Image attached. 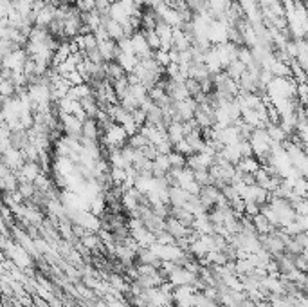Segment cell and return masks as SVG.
Instances as JSON below:
<instances>
[{"instance_id":"cell-1","label":"cell","mask_w":308,"mask_h":307,"mask_svg":"<svg viewBox=\"0 0 308 307\" xmlns=\"http://www.w3.org/2000/svg\"><path fill=\"white\" fill-rule=\"evenodd\" d=\"M97 51H99L101 58H103V62H112L115 60V54H117V42H113V40H101L97 42Z\"/></svg>"},{"instance_id":"cell-2","label":"cell","mask_w":308,"mask_h":307,"mask_svg":"<svg viewBox=\"0 0 308 307\" xmlns=\"http://www.w3.org/2000/svg\"><path fill=\"white\" fill-rule=\"evenodd\" d=\"M81 137L92 141H97L101 137V132L99 128H97V123H96L94 118H85L81 121Z\"/></svg>"},{"instance_id":"cell-3","label":"cell","mask_w":308,"mask_h":307,"mask_svg":"<svg viewBox=\"0 0 308 307\" xmlns=\"http://www.w3.org/2000/svg\"><path fill=\"white\" fill-rule=\"evenodd\" d=\"M103 67H105V76H107V80L110 82V84L115 82V80H119V78H123L126 74L125 70H123V67H121L115 60H112V62H105Z\"/></svg>"},{"instance_id":"cell-4","label":"cell","mask_w":308,"mask_h":307,"mask_svg":"<svg viewBox=\"0 0 308 307\" xmlns=\"http://www.w3.org/2000/svg\"><path fill=\"white\" fill-rule=\"evenodd\" d=\"M101 27H105V31H107L108 38L113 40V42H119L121 38H125V33H123V26L121 24H117L115 20L108 18L105 24Z\"/></svg>"},{"instance_id":"cell-5","label":"cell","mask_w":308,"mask_h":307,"mask_svg":"<svg viewBox=\"0 0 308 307\" xmlns=\"http://www.w3.org/2000/svg\"><path fill=\"white\" fill-rule=\"evenodd\" d=\"M166 137L170 141L171 145H177L178 141L184 139V128H182V123L178 121H171L168 127H166Z\"/></svg>"},{"instance_id":"cell-6","label":"cell","mask_w":308,"mask_h":307,"mask_svg":"<svg viewBox=\"0 0 308 307\" xmlns=\"http://www.w3.org/2000/svg\"><path fill=\"white\" fill-rule=\"evenodd\" d=\"M115 62L123 67V70L125 72H132V69L135 67V64H137V56L133 54V52H121L117 51V54H115Z\"/></svg>"},{"instance_id":"cell-7","label":"cell","mask_w":308,"mask_h":307,"mask_svg":"<svg viewBox=\"0 0 308 307\" xmlns=\"http://www.w3.org/2000/svg\"><path fill=\"white\" fill-rule=\"evenodd\" d=\"M78 103H80V107H81V110L85 112V116H87V118H96V114L99 112V109H97V103H96L94 94L83 96Z\"/></svg>"},{"instance_id":"cell-8","label":"cell","mask_w":308,"mask_h":307,"mask_svg":"<svg viewBox=\"0 0 308 307\" xmlns=\"http://www.w3.org/2000/svg\"><path fill=\"white\" fill-rule=\"evenodd\" d=\"M258 168H259L258 159H256L254 155H251V157H242V159L238 161V165L234 167V170H238V172L242 173H254Z\"/></svg>"},{"instance_id":"cell-9","label":"cell","mask_w":308,"mask_h":307,"mask_svg":"<svg viewBox=\"0 0 308 307\" xmlns=\"http://www.w3.org/2000/svg\"><path fill=\"white\" fill-rule=\"evenodd\" d=\"M245 65L242 64V62H240V60H233V62H231V64L227 65L226 69H224V72H226L227 76L231 78V80H234V82H238L240 80V76H242V74H243V72H245Z\"/></svg>"},{"instance_id":"cell-10","label":"cell","mask_w":308,"mask_h":307,"mask_svg":"<svg viewBox=\"0 0 308 307\" xmlns=\"http://www.w3.org/2000/svg\"><path fill=\"white\" fill-rule=\"evenodd\" d=\"M143 34H145V38H146V44H148V47H150L151 51H157V49H161V40H159L157 36V33L153 31H141Z\"/></svg>"},{"instance_id":"cell-11","label":"cell","mask_w":308,"mask_h":307,"mask_svg":"<svg viewBox=\"0 0 308 307\" xmlns=\"http://www.w3.org/2000/svg\"><path fill=\"white\" fill-rule=\"evenodd\" d=\"M153 58H155V62L159 64V67H162V69H166V67L171 64L168 51H162V49H157V51H153Z\"/></svg>"},{"instance_id":"cell-12","label":"cell","mask_w":308,"mask_h":307,"mask_svg":"<svg viewBox=\"0 0 308 307\" xmlns=\"http://www.w3.org/2000/svg\"><path fill=\"white\" fill-rule=\"evenodd\" d=\"M76 7L81 11V13H88V11H94V0H78Z\"/></svg>"},{"instance_id":"cell-13","label":"cell","mask_w":308,"mask_h":307,"mask_svg":"<svg viewBox=\"0 0 308 307\" xmlns=\"http://www.w3.org/2000/svg\"><path fill=\"white\" fill-rule=\"evenodd\" d=\"M233 2H236V0H233Z\"/></svg>"}]
</instances>
